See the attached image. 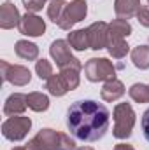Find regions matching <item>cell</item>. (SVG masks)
Here are the masks:
<instances>
[{
    "instance_id": "cell-28",
    "label": "cell",
    "mask_w": 149,
    "mask_h": 150,
    "mask_svg": "<svg viewBox=\"0 0 149 150\" xmlns=\"http://www.w3.org/2000/svg\"><path fill=\"white\" fill-rule=\"evenodd\" d=\"M137 19H139V23H140L142 26L149 28V7L140 5V9L137 11Z\"/></svg>"
},
{
    "instance_id": "cell-31",
    "label": "cell",
    "mask_w": 149,
    "mask_h": 150,
    "mask_svg": "<svg viewBox=\"0 0 149 150\" xmlns=\"http://www.w3.org/2000/svg\"><path fill=\"white\" fill-rule=\"evenodd\" d=\"M75 150H93L91 147H81V149H75Z\"/></svg>"
},
{
    "instance_id": "cell-25",
    "label": "cell",
    "mask_w": 149,
    "mask_h": 150,
    "mask_svg": "<svg viewBox=\"0 0 149 150\" xmlns=\"http://www.w3.org/2000/svg\"><path fill=\"white\" fill-rule=\"evenodd\" d=\"M35 72H37L40 80H47L53 75V65L47 59H39L37 63H35Z\"/></svg>"
},
{
    "instance_id": "cell-6",
    "label": "cell",
    "mask_w": 149,
    "mask_h": 150,
    "mask_svg": "<svg viewBox=\"0 0 149 150\" xmlns=\"http://www.w3.org/2000/svg\"><path fill=\"white\" fill-rule=\"evenodd\" d=\"M86 14H88V4L84 0H72L70 4H67L58 26L62 30H70L75 23H79L86 18Z\"/></svg>"
},
{
    "instance_id": "cell-19",
    "label": "cell",
    "mask_w": 149,
    "mask_h": 150,
    "mask_svg": "<svg viewBox=\"0 0 149 150\" xmlns=\"http://www.w3.org/2000/svg\"><path fill=\"white\" fill-rule=\"evenodd\" d=\"M27 101H28V108H32L34 112H46L49 108V98L37 91L27 94Z\"/></svg>"
},
{
    "instance_id": "cell-5",
    "label": "cell",
    "mask_w": 149,
    "mask_h": 150,
    "mask_svg": "<svg viewBox=\"0 0 149 150\" xmlns=\"http://www.w3.org/2000/svg\"><path fill=\"white\" fill-rule=\"evenodd\" d=\"M49 54L56 61V67H60V70L62 68H67V67H79V68H82L81 61L72 56L70 44L67 40H60V38L54 40L51 44V47H49Z\"/></svg>"
},
{
    "instance_id": "cell-21",
    "label": "cell",
    "mask_w": 149,
    "mask_h": 150,
    "mask_svg": "<svg viewBox=\"0 0 149 150\" xmlns=\"http://www.w3.org/2000/svg\"><path fill=\"white\" fill-rule=\"evenodd\" d=\"M65 7H67V2L65 0H51L49 5H47V16L53 23H60L63 12H65Z\"/></svg>"
},
{
    "instance_id": "cell-8",
    "label": "cell",
    "mask_w": 149,
    "mask_h": 150,
    "mask_svg": "<svg viewBox=\"0 0 149 150\" xmlns=\"http://www.w3.org/2000/svg\"><path fill=\"white\" fill-rule=\"evenodd\" d=\"M27 150H60V133L49 127L40 129L27 143Z\"/></svg>"
},
{
    "instance_id": "cell-23",
    "label": "cell",
    "mask_w": 149,
    "mask_h": 150,
    "mask_svg": "<svg viewBox=\"0 0 149 150\" xmlns=\"http://www.w3.org/2000/svg\"><path fill=\"white\" fill-rule=\"evenodd\" d=\"M107 49H109V54L112 58H116V59L125 58L128 54V51H130V47H128V44L125 40H109L107 42Z\"/></svg>"
},
{
    "instance_id": "cell-15",
    "label": "cell",
    "mask_w": 149,
    "mask_h": 150,
    "mask_svg": "<svg viewBox=\"0 0 149 150\" xmlns=\"http://www.w3.org/2000/svg\"><path fill=\"white\" fill-rule=\"evenodd\" d=\"M132 33V25L128 23V19H114L109 25V40H125Z\"/></svg>"
},
{
    "instance_id": "cell-10",
    "label": "cell",
    "mask_w": 149,
    "mask_h": 150,
    "mask_svg": "<svg viewBox=\"0 0 149 150\" xmlns=\"http://www.w3.org/2000/svg\"><path fill=\"white\" fill-rule=\"evenodd\" d=\"M18 30H19V33L28 35V37H40L46 32V23H44L42 18H39L37 14L27 12L25 16H21Z\"/></svg>"
},
{
    "instance_id": "cell-27",
    "label": "cell",
    "mask_w": 149,
    "mask_h": 150,
    "mask_svg": "<svg viewBox=\"0 0 149 150\" xmlns=\"http://www.w3.org/2000/svg\"><path fill=\"white\" fill-rule=\"evenodd\" d=\"M44 4L46 2H42V0H23V5H25L27 12H32V14L39 12L44 7Z\"/></svg>"
},
{
    "instance_id": "cell-14",
    "label": "cell",
    "mask_w": 149,
    "mask_h": 150,
    "mask_svg": "<svg viewBox=\"0 0 149 150\" xmlns=\"http://www.w3.org/2000/svg\"><path fill=\"white\" fill-rule=\"evenodd\" d=\"M100 94H102V100H104V101H116V100H119V98L125 94V86H123L121 80L112 79V80H109V82L104 84Z\"/></svg>"
},
{
    "instance_id": "cell-29",
    "label": "cell",
    "mask_w": 149,
    "mask_h": 150,
    "mask_svg": "<svg viewBox=\"0 0 149 150\" xmlns=\"http://www.w3.org/2000/svg\"><path fill=\"white\" fill-rule=\"evenodd\" d=\"M142 131H144L146 140L149 142V108L144 112V115H142Z\"/></svg>"
},
{
    "instance_id": "cell-11",
    "label": "cell",
    "mask_w": 149,
    "mask_h": 150,
    "mask_svg": "<svg viewBox=\"0 0 149 150\" xmlns=\"http://www.w3.org/2000/svg\"><path fill=\"white\" fill-rule=\"evenodd\" d=\"M19 21H21V16H19V11L16 9V5L11 2L2 4V7H0V28L11 30L14 26H19Z\"/></svg>"
},
{
    "instance_id": "cell-18",
    "label": "cell",
    "mask_w": 149,
    "mask_h": 150,
    "mask_svg": "<svg viewBox=\"0 0 149 150\" xmlns=\"http://www.w3.org/2000/svg\"><path fill=\"white\" fill-rule=\"evenodd\" d=\"M67 42L75 51H86L90 49V40H88V30H74L69 33Z\"/></svg>"
},
{
    "instance_id": "cell-24",
    "label": "cell",
    "mask_w": 149,
    "mask_h": 150,
    "mask_svg": "<svg viewBox=\"0 0 149 150\" xmlns=\"http://www.w3.org/2000/svg\"><path fill=\"white\" fill-rule=\"evenodd\" d=\"M79 72H81L79 67H67V68H62V72H60L70 91L79 86Z\"/></svg>"
},
{
    "instance_id": "cell-12",
    "label": "cell",
    "mask_w": 149,
    "mask_h": 150,
    "mask_svg": "<svg viewBox=\"0 0 149 150\" xmlns=\"http://www.w3.org/2000/svg\"><path fill=\"white\" fill-rule=\"evenodd\" d=\"M28 101H27V94L21 93H14L7 98L5 105H4V113L7 117H14V115H23V112L27 110Z\"/></svg>"
},
{
    "instance_id": "cell-7",
    "label": "cell",
    "mask_w": 149,
    "mask_h": 150,
    "mask_svg": "<svg viewBox=\"0 0 149 150\" xmlns=\"http://www.w3.org/2000/svg\"><path fill=\"white\" fill-rule=\"evenodd\" d=\"M2 67V80L4 82H11L12 86L23 87L27 84H30L32 74L27 67L23 65H9L7 61H0Z\"/></svg>"
},
{
    "instance_id": "cell-22",
    "label": "cell",
    "mask_w": 149,
    "mask_h": 150,
    "mask_svg": "<svg viewBox=\"0 0 149 150\" xmlns=\"http://www.w3.org/2000/svg\"><path fill=\"white\" fill-rule=\"evenodd\" d=\"M128 94L135 103H149V86L146 84H133Z\"/></svg>"
},
{
    "instance_id": "cell-33",
    "label": "cell",
    "mask_w": 149,
    "mask_h": 150,
    "mask_svg": "<svg viewBox=\"0 0 149 150\" xmlns=\"http://www.w3.org/2000/svg\"><path fill=\"white\" fill-rule=\"evenodd\" d=\"M42 2H47V0H42Z\"/></svg>"
},
{
    "instance_id": "cell-20",
    "label": "cell",
    "mask_w": 149,
    "mask_h": 150,
    "mask_svg": "<svg viewBox=\"0 0 149 150\" xmlns=\"http://www.w3.org/2000/svg\"><path fill=\"white\" fill-rule=\"evenodd\" d=\"M132 61L137 68L148 70L149 68V45H137L132 51Z\"/></svg>"
},
{
    "instance_id": "cell-2",
    "label": "cell",
    "mask_w": 149,
    "mask_h": 150,
    "mask_svg": "<svg viewBox=\"0 0 149 150\" xmlns=\"http://www.w3.org/2000/svg\"><path fill=\"white\" fill-rule=\"evenodd\" d=\"M112 117H114V129H112L114 138H117V140L130 138L133 126H135V112H133L132 105L130 103H117L114 107Z\"/></svg>"
},
{
    "instance_id": "cell-30",
    "label": "cell",
    "mask_w": 149,
    "mask_h": 150,
    "mask_svg": "<svg viewBox=\"0 0 149 150\" xmlns=\"http://www.w3.org/2000/svg\"><path fill=\"white\" fill-rule=\"evenodd\" d=\"M114 150H135L132 145H128V143H119V145H116Z\"/></svg>"
},
{
    "instance_id": "cell-32",
    "label": "cell",
    "mask_w": 149,
    "mask_h": 150,
    "mask_svg": "<svg viewBox=\"0 0 149 150\" xmlns=\"http://www.w3.org/2000/svg\"><path fill=\"white\" fill-rule=\"evenodd\" d=\"M12 150H27V147H16V149H12Z\"/></svg>"
},
{
    "instance_id": "cell-3",
    "label": "cell",
    "mask_w": 149,
    "mask_h": 150,
    "mask_svg": "<svg viewBox=\"0 0 149 150\" xmlns=\"http://www.w3.org/2000/svg\"><path fill=\"white\" fill-rule=\"evenodd\" d=\"M84 75L90 82H109L116 79V68L107 58H91L84 65Z\"/></svg>"
},
{
    "instance_id": "cell-13",
    "label": "cell",
    "mask_w": 149,
    "mask_h": 150,
    "mask_svg": "<svg viewBox=\"0 0 149 150\" xmlns=\"http://www.w3.org/2000/svg\"><path fill=\"white\" fill-rule=\"evenodd\" d=\"M140 5V0H114V12L121 19H130L137 16Z\"/></svg>"
},
{
    "instance_id": "cell-34",
    "label": "cell",
    "mask_w": 149,
    "mask_h": 150,
    "mask_svg": "<svg viewBox=\"0 0 149 150\" xmlns=\"http://www.w3.org/2000/svg\"><path fill=\"white\" fill-rule=\"evenodd\" d=\"M148 4H149V0H148Z\"/></svg>"
},
{
    "instance_id": "cell-1",
    "label": "cell",
    "mask_w": 149,
    "mask_h": 150,
    "mask_svg": "<svg viewBox=\"0 0 149 150\" xmlns=\"http://www.w3.org/2000/svg\"><path fill=\"white\" fill-rule=\"evenodd\" d=\"M109 117L111 113L105 105L93 100H81L70 105L67 112V126L77 140L97 142L107 133Z\"/></svg>"
},
{
    "instance_id": "cell-16",
    "label": "cell",
    "mask_w": 149,
    "mask_h": 150,
    "mask_svg": "<svg viewBox=\"0 0 149 150\" xmlns=\"http://www.w3.org/2000/svg\"><path fill=\"white\" fill-rule=\"evenodd\" d=\"M14 51H16L18 58L27 59V61H35L39 56V47L34 42H28V40H18L14 45Z\"/></svg>"
},
{
    "instance_id": "cell-17",
    "label": "cell",
    "mask_w": 149,
    "mask_h": 150,
    "mask_svg": "<svg viewBox=\"0 0 149 150\" xmlns=\"http://www.w3.org/2000/svg\"><path fill=\"white\" fill-rule=\"evenodd\" d=\"M46 89L53 94V96H63V94H67V91H70L69 89V86H67V82L63 80V77H62V74L58 75H51L47 80H46Z\"/></svg>"
},
{
    "instance_id": "cell-9",
    "label": "cell",
    "mask_w": 149,
    "mask_h": 150,
    "mask_svg": "<svg viewBox=\"0 0 149 150\" xmlns=\"http://www.w3.org/2000/svg\"><path fill=\"white\" fill-rule=\"evenodd\" d=\"M88 40H90V49L100 51L104 47H107L109 42V25L104 21H97L93 25H90L88 28Z\"/></svg>"
},
{
    "instance_id": "cell-26",
    "label": "cell",
    "mask_w": 149,
    "mask_h": 150,
    "mask_svg": "<svg viewBox=\"0 0 149 150\" xmlns=\"http://www.w3.org/2000/svg\"><path fill=\"white\" fill-rule=\"evenodd\" d=\"M60 150H75V142L67 133H60Z\"/></svg>"
},
{
    "instance_id": "cell-4",
    "label": "cell",
    "mask_w": 149,
    "mask_h": 150,
    "mask_svg": "<svg viewBox=\"0 0 149 150\" xmlns=\"http://www.w3.org/2000/svg\"><path fill=\"white\" fill-rule=\"evenodd\" d=\"M32 127V120L30 117H25V115H14V117H9L4 124H2V134L11 140V142H19L23 140L28 131Z\"/></svg>"
}]
</instances>
